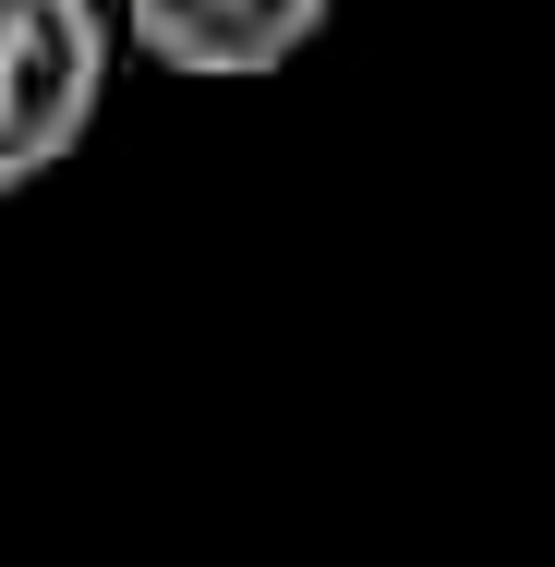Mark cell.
Instances as JSON below:
<instances>
[{"label":"cell","mask_w":555,"mask_h":567,"mask_svg":"<svg viewBox=\"0 0 555 567\" xmlns=\"http://www.w3.org/2000/svg\"><path fill=\"white\" fill-rule=\"evenodd\" d=\"M110 0H0V206L61 182L110 110Z\"/></svg>","instance_id":"1"},{"label":"cell","mask_w":555,"mask_h":567,"mask_svg":"<svg viewBox=\"0 0 555 567\" xmlns=\"http://www.w3.org/2000/svg\"><path fill=\"white\" fill-rule=\"evenodd\" d=\"M338 0H110V37H133L182 85H266L327 37Z\"/></svg>","instance_id":"2"}]
</instances>
